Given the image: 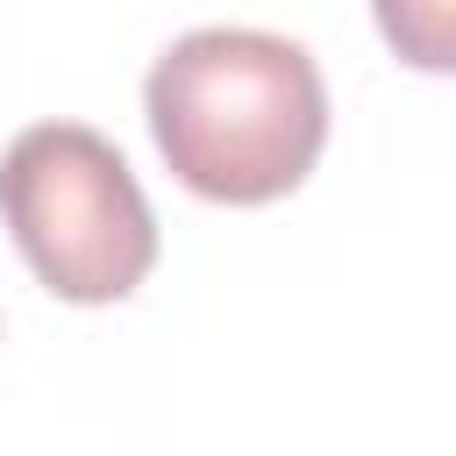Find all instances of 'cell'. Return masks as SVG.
Wrapping results in <instances>:
<instances>
[{
	"label": "cell",
	"instance_id": "6da1fadb",
	"mask_svg": "<svg viewBox=\"0 0 456 456\" xmlns=\"http://www.w3.org/2000/svg\"><path fill=\"white\" fill-rule=\"evenodd\" d=\"M150 142L171 178L221 207H271L321 164V64L271 28H192L142 78Z\"/></svg>",
	"mask_w": 456,
	"mask_h": 456
},
{
	"label": "cell",
	"instance_id": "7a4b0ae2",
	"mask_svg": "<svg viewBox=\"0 0 456 456\" xmlns=\"http://www.w3.org/2000/svg\"><path fill=\"white\" fill-rule=\"evenodd\" d=\"M0 221L21 264L71 306H114L157 264V214L128 157L86 121H36L7 142Z\"/></svg>",
	"mask_w": 456,
	"mask_h": 456
},
{
	"label": "cell",
	"instance_id": "3957f363",
	"mask_svg": "<svg viewBox=\"0 0 456 456\" xmlns=\"http://www.w3.org/2000/svg\"><path fill=\"white\" fill-rule=\"evenodd\" d=\"M378 36L413 71H456V0H370Z\"/></svg>",
	"mask_w": 456,
	"mask_h": 456
}]
</instances>
